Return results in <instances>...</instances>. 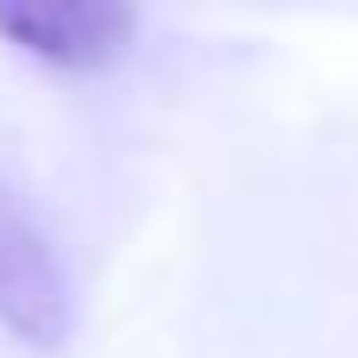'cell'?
Returning <instances> with one entry per match:
<instances>
[{
  "label": "cell",
  "instance_id": "obj_1",
  "mask_svg": "<svg viewBox=\"0 0 358 358\" xmlns=\"http://www.w3.org/2000/svg\"><path fill=\"white\" fill-rule=\"evenodd\" d=\"M0 327L31 352H63L76 334L69 271L6 189H0Z\"/></svg>",
  "mask_w": 358,
  "mask_h": 358
},
{
  "label": "cell",
  "instance_id": "obj_2",
  "mask_svg": "<svg viewBox=\"0 0 358 358\" xmlns=\"http://www.w3.org/2000/svg\"><path fill=\"white\" fill-rule=\"evenodd\" d=\"M0 38L50 69H107L138 38V0H0Z\"/></svg>",
  "mask_w": 358,
  "mask_h": 358
}]
</instances>
